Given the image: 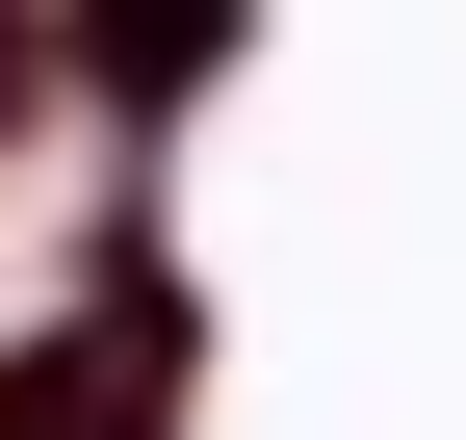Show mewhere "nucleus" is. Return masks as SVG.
Wrapping results in <instances>:
<instances>
[{"label": "nucleus", "instance_id": "f257e3e1", "mask_svg": "<svg viewBox=\"0 0 466 440\" xmlns=\"http://www.w3.org/2000/svg\"><path fill=\"white\" fill-rule=\"evenodd\" d=\"M208 52H233V0H78V78L130 104V130H156V104L208 78Z\"/></svg>", "mask_w": 466, "mask_h": 440}]
</instances>
